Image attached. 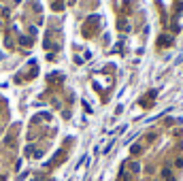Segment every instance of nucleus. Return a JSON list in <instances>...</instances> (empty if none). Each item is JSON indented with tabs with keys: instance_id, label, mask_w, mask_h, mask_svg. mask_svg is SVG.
I'll return each instance as SVG.
<instances>
[{
	"instance_id": "1",
	"label": "nucleus",
	"mask_w": 183,
	"mask_h": 181,
	"mask_svg": "<svg viewBox=\"0 0 183 181\" xmlns=\"http://www.w3.org/2000/svg\"><path fill=\"white\" fill-rule=\"evenodd\" d=\"M130 170H132V173H139V170H141V166L136 164V162H132V164H130Z\"/></svg>"
},
{
	"instance_id": "2",
	"label": "nucleus",
	"mask_w": 183,
	"mask_h": 181,
	"mask_svg": "<svg viewBox=\"0 0 183 181\" xmlns=\"http://www.w3.org/2000/svg\"><path fill=\"white\" fill-rule=\"evenodd\" d=\"M19 43H21V45H30V38H28V36H21Z\"/></svg>"
}]
</instances>
